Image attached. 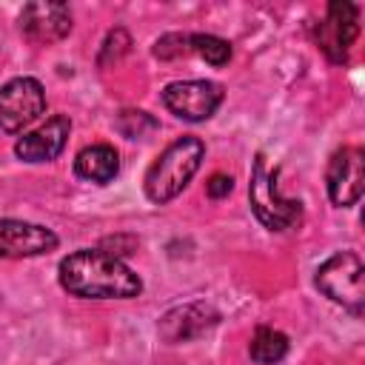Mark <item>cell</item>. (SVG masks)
<instances>
[{"instance_id":"obj_1","label":"cell","mask_w":365,"mask_h":365,"mask_svg":"<svg viewBox=\"0 0 365 365\" xmlns=\"http://www.w3.org/2000/svg\"><path fill=\"white\" fill-rule=\"evenodd\" d=\"M57 277L63 291L83 299H131L143 291V279L103 248H80L63 257Z\"/></svg>"},{"instance_id":"obj_2","label":"cell","mask_w":365,"mask_h":365,"mask_svg":"<svg viewBox=\"0 0 365 365\" xmlns=\"http://www.w3.org/2000/svg\"><path fill=\"white\" fill-rule=\"evenodd\" d=\"M205 157V145L200 137H180L148 165L145 171V197L157 205L171 202L200 171V163Z\"/></svg>"},{"instance_id":"obj_3","label":"cell","mask_w":365,"mask_h":365,"mask_svg":"<svg viewBox=\"0 0 365 365\" xmlns=\"http://www.w3.org/2000/svg\"><path fill=\"white\" fill-rule=\"evenodd\" d=\"M251 211L268 231H288L302 222V202L282 197L277 188V168H268L265 154L254 157L251 180H248Z\"/></svg>"},{"instance_id":"obj_4","label":"cell","mask_w":365,"mask_h":365,"mask_svg":"<svg viewBox=\"0 0 365 365\" xmlns=\"http://www.w3.org/2000/svg\"><path fill=\"white\" fill-rule=\"evenodd\" d=\"M317 288L336 305L348 308L351 314H362L365 308V265L359 254L354 251H336L331 254L314 277Z\"/></svg>"},{"instance_id":"obj_5","label":"cell","mask_w":365,"mask_h":365,"mask_svg":"<svg viewBox=\"0 0 365 365\" xmlns=\"http://www.w3.org/2000/svg\"><path fill=\"white\" fill-rule=\"evenodd\" d=\"M46 111V91L34 77H14L0 86V131L20 134Z\"/></svg>"},{"instance_id":"obj_6","label":"cell","mask_w":365,"mask_h":365,"mask_svg":"<svg viewBox=\"0 0 365 365\" xmlns=\"http://www.w3.org/2000/svg\"><path fill=\"white\" fill-rule=\"evenodd\" d=\"M222 103V86L211 80H174L163 88V106L185 120V123H202L208 120Z\"/></svg>"},{"instance_id":"obj_7","label":"cell","mask_w":365,"mask_h":365,"mask_svg":"<svg viewBox=\"0 0 365 365\" xmlns=\"http://www.w3.org/2000/svg\"><path fill=\"white\" fill-rule=\"evenodd\" d=\"M359 34V9L345 0H334L325 9V20L317 23V46L331 63H345L348 48Z\"/></svg>"},{"instance_id":"obj_8","label":"cell","mask_w":365,"mask_h":365,"mask_svg":"<svg viewBox=\"0 0 365 365\" xmlns=\"http://www.w3.org/2000/svg\"><path fill=\"white\" fill-rule=\"evenodd\" d=\"M325 188L334 205L348 208L356 205L365 188V154L362 148L345 145L339 151H334L328 171H325Z\"/></svg>"},{"instance_id":"obj_9","label":"cell","mask_w":365,"mask_h":365,"mask_svg":"<svg viewBox=\"0 0 365 365\" xmlns=\"http://www.w3.org/2000/svg\"><path fill=\"white\" fill-rule=\"evenodd\" d=\"M57 234L46 225L26 222V220H0V257L23 259L40 257L57 248Z\"/></svg>"},{"instance_id":"obj_10","label":"cell","mask_w":365,"mask_h":365,"mask_svg":"<svg viewBox=\"0 0 365 365\" xmlns=\"http://www.w3.org/2000/svg\"><path fill=\"white\" fill-rule=\"evenodd\" d=\"M20 31L26 34V40L37 43V46H48L63 40L71 31V9L66 3H29L20 11Z\"/></svg>"},{"instance_id":"obj_11","label":"cell","mask_w":365,"mask_h":365,"mask_svg":"<svg viewBox=\"0 0 365 365\" xmlns=\"http://www.w3.org/2000/svg\"><path fill=\"white\" fill-rule=\"evenodd\" d=\"M68 131H71V120L66 114H54L40 128L23 134L14 143V154L23 163H51V160H57L63 154Z\"/></svg>"},{"instance_id":"obj_12","label":"cell","mask_w":365,"mask_h":365,"mask_svg":"<svg viewBox=\"0 0 365 365\" xmlns=\"http://www.w3.org/2000/svg\"><path fill=\"white\" fill-rule=\"evenodd\" d=\"M217 322H220V314L211 305H205V302H188V305L171 308L160 319V336L165 342H188V339L202 336Z\"/></svg>"},{"instance_id":"obj_13","label":"cell","mask_w":365,"mask_h":365,"mask_svg":"<svg viewBox=\"0 0 365 365\" xmlns=\"http://www.w3.org/2000/svg\"><path fill=\"white\" fill-rule=\"evenodd\" d=\"M120 171V157L111 145L106 143H94V145H86L77 157H74V174L86 182H97V185H106L117 177Z\"/></svg>"},{"instance_id":"obj_14","label":"cell","mask_w":365,"mask_h":365,"mask_svg":"<svg viewBox=\"0 0 365 365\" xmlns=\"http://www.w3.org/2000/svg\"><path fill=\"white\" fill-rule=\"evenodd\" d=\"M248 354L254 362L259 365H277L285 354H288V336L277 328H268V325H259L251 336V345H248Z\"/></svg>"},{"instance_id":"obj_15","label":"cell","mask_w":365,"mask_h":365,"mask_svg":"<svg viewBox=\"0 0 365 365\" xmlns=\"http://www.w3.org/2000/svg\"><path fill=\"white\" fill-rule=\"evenodd\" d=\"M114 128L128 137V140H145L148 134H154L160 128V123L148 114V111H140V108H123L114 120Z\"/></svg>"},{"instance_id":"obj_16","label":"cell","mask_w":365,"mask_h":365,"mask_svg":"<svg viewBox=\"0 0 365 365\" xmlns=\"http://www.w3.org/2000/svg\"><path fill=\"white\" fill-rule=\"evenodd\" d=\"M188 46L197 57L211 66H225L231 60V43L217 34H188Z\"/></svg>"},{"instance_id":"obj_17","label":"cell","mask_w":365,"mask_h":365,"mask_svg":"<svg viewBox=\"0 0 365 365\" xmlns=\"http://www.w3.org/2000/svg\"><path fill=\"white\" fill-rule=\"evenodd\" d=\"M131 51V37L125 29H111L103 40V48H100V57H97V66L106 68V66H114L120 63L125 54Z\"/></svg>"},{"instance_id":"obj_18","label":"cell","mask_w":365,"mask_h":365,"mask_svg":"<svg viewBox=\"0 0 365 365\" xmlns=\"http://www.w3.org/2000/svg\"><path fill=\"white\" fill-rule=\"evenodd\" d=\"M191 46H188V34H180V31H171V34H163L157 43H154V57L160 60H177L182 54H188Z\"/></svg>"},{"instance_id":"obj_19","label":"cell","mask_w":365,"mask_h":365,"mask_svg":"<svg viewBox=\"0 0 365 365\" xmlns=\"http://www.w3.org/2000/svg\"><path fill=\"white\" fill-rule=\"evenodd\" d=\"M231 188H234V180H231L228 174H211V180L205 182V194H208L211 200H222V197H228Z\"/></svg>"}]
</instances>
